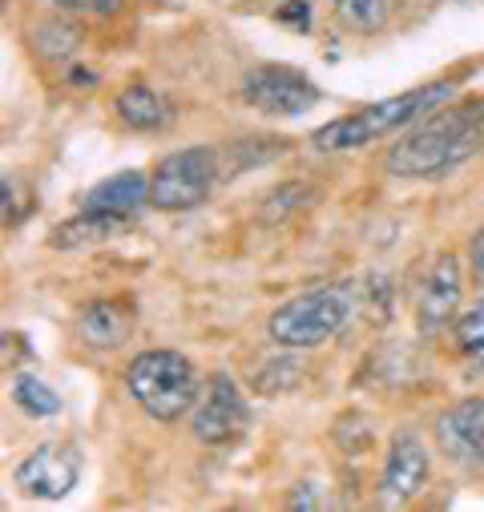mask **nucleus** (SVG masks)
I'll return each instance as SVG.
<instances>
[{
  "instance_id": "ddd939ff",
  "label": "nucleus",
  "mask_w": 484,
  "mask_h": 512,
  "mask_svg": "<svg viewBox=\"0 0 484 512\" xmlns=\"http://www.w3.org/2000/svg\"><path fill=\"white\" fill-rule=\"evenodd\" d=\"M77 331H81V339H85L89 347H97V351H113V347H121V343L130 339V331H134V311H130L126 303L97 299V303L85 307Z\"/></svg>"
},
{
  "instance_id": "dca6fc26",
  "label": "nucleus",
  "mask_w": 484,
  "mask_h": 512,
  "mask_svg": "<svg viewBox=\"0 0 484 512\" xmlns=\"http://www.w3.org/2000/svg\"><path fill=\"white\" fill-rule=\"evenodd\" d=\"M81 45V29L73 21H61V17H49V21H37L33 25V49L45 57V61H65L73 57Z\"/></svg>"
},
{
  "instance_id": "f257e3e1",
  "label": "nucleus",
  "mask_w": 484,
  "mask_h": 512,
  "mask_svg": "<svg viewBox=\"0 0 484 512\" xmlns=\"http://www.w3.org/2000/svg\"><path fill=\"white\" fill-rule=\"evenodd\" d=\"M484 150V101L432 109L388 150V170L396 178H436Z\"/></svg>"
},
{
  "instance_id": "423d86ee",
  "label": "nucleus",
  "mask_w": 484,
  "mask_h": 512,
  "mask_svg": "<svg viewBox=\"0 0 484 512\" xmlns=\"http://www.w3.org/2000/svg\"><path fill=\"white\" fill-rule=\"evenodd\" d=\"M242 97H247V105H255L259 113L295 117L319 101V89H315V81H307L291 65H259L242 77Z\"/></svg>"
},
{
  "instance_id": "39448f33",
  "label": "nucleus",
  "mask_w": 484,
  "mask_h": 512,
  "mask_svg": "<svg viewBox=\"0 0 484 512\" xmlns=\"http://www.w3.org/2000/svg\"><path fill=\"white\" fill-rule=\"evenodd\" d=\"M218 182V154L206 146L178 150L158 162L150 178V206L154 210H194L210 198Z\"/></svg>"
},
{
  "instance_id": "393cba45",
  "label": "nucleus",
  "mask_w": 484,
  "mask_h": 512,
  "mask_svg": "<svg viewBox=\"0 0 484 512\" xmlns=\"http://www.w3.org/2000/svg\"><path fill=\"white\" fill-rule=\"evenodd\" d=\"M468 271L476 283H484V226L472 234V246H468Z\"/></svg>"
},
{
  "instance_id": "4468645a",
  "label": "nucleus",
  "mask_w": 484,
  "mask_h": 512,
  "mask_svg": "<svg viewBox=\"0 0 484 512\" xmlns=\"http://www.w3.org/2000/svg\"><path fill=\"white\" fill-rule=\"evenodd\" d=\"M126 226H130V218H117V214H101V210H85V206H81L77 218L61 222V226L53 230V246H61V250L93 246V242L113 238L117 230H126Z\"/></svg>"
},
{
  "instance_id": "9d476101",
  "label": "nucleus",
  "mask_w": 484,
  "mask_h": 512,
  "mask_svg": "<svg viewBox=\"0 0 484 512\" xmlns=\"http://www.w3.org/2000/svg\"><path fill=\"white\" fill-rule=\"evenodd\" d=\"M424 480H428V448L416 440V432H400L380 472V504H408L424 488Z\"/></svg>"
},
{
  "instance_id": "7ed1b4c3",
  "label": "nucleus",
  "mask_w": 484,
  "mask_h": 512,
  "mask_svg": "<svg viewBox=\"0 0 484 512\" xmlns=\"http://www.w3.org/2000/svg\"><path fill=\"white\" fill-rule=\"evenodd\" d=\"M126 388L130 396L162 424L178 420L182 412H190L194 396H198V379H194V367L182 351H170V347H154V351H142L130 371H126Z\"/></svg>"
},
{
  "instance_id": "6ab92c4d",
  "label": "nucleus",
  "mask_w": 484,
  "mask_h": 512,
  "mask_svg": "<svg viewBox=\"0 0 484 512\" xmlns=\"http://www.w3.org/2000/svg\"><path fill=\"white\" fill-rule=\"evenodd\" d=\"M456 343L468 359L484 367V299H476L460 319H456Z\"/></svg>"
},
{
  "instance_id": "20e7f679",
  "label": "nucleus",
  "mask_w": 484,
  "mask_h": 512,
  "mask_svg": "<svg viewBox=\"0 0 484 512\" xmlns=\"http://www.w3.org/2000/svg\"><path fill=\"white\" fill-rule=\"evenodd\" d=\"M351 315V295L347 287H319L307 295H295L271 315V339L283 347H319L335 331L347 327Z\"/></svg>"
},
{
  "instance_id": "1a4fd4ad",
  "label": "nucleus",
  "mask_w": 484,
  "mask_h": 512,
  "mask_svg": "<svg viewBox=\"0 0 484 512\" xmlns=\"http://www.w3.org/2000/svg\"><path fill=\"white\" fill-rule=\"evenodd\" d=\"M436 444L464 468H484V400H460L436 420Z\"/></svg>"
},
{
  "instance_id": "4be33fe9",
  "label": "nucleus",
  "mask_w": 484,
  "mask_h": 512,
  "mask_svg": "<svg viewBox=\"0 0 484 512\" xmlns=\"http://www.w3.org/2000/svg\"><path fill=\"white\" fill-rule=\"evenodd\" d=\"M29 210H33V202H29V190L9 174L5 178V226L13 230L17 222H25L29 218Z\"/></svg>"
},
{
  "instance_id": "f3484780",
  "label": "nucleus",
  "mask_w": 484,
  "mask_h": 512,
  "mask_svg": "<svg viewBox=\"0 0 484 512\" xmlns=\"http://www.w3.org/2000/svg\"><path fill=\"white\" fill-rule=\"evenodd\" d=\"M13 400H17V408L25 416H37V420L61 412V396L37 375H13Z\"/></svg>"
},
{
  "instance_id": "f03ea898",
  "label": "nucleus",
  "mask_w": 484,
  "mask_h": 512,
  "mask_svg": "<svg viewBox=\"0 0 484 512\" xmlns=\"http://www.w3.org/2000/svg\"><path fill=\"white\" fill-rule=\"evenodd\" d=\"M452 93H456L452 81H432V85H416L400 97H384L368 109L347 113V117L323 125V130L315 134V150H355V146H368L384 134H400V130H408V125H416L424 113L440 109Z\"/></svg>"
},
{
  "instance_id": "0eeeda50",
  "label": "nucleus",
  "mask_w": 484,
  "mask_h": 512,
  "mask_svg": "<svg viewBox=\"0 0 484 512\" xmlns=\"http://www.w3.org/2000/svg\"><path fill=\"white\" fill-rule=\"evenodd\" d=\"M247 404H242V392L234 388L230 375H210L206 392H202V404L194 412V436L210 448H222V444H234L242 432H247Z\"/></svg>"
},
{
  "instance_id": "6e6552de",
  "label": "nucleus",
  "mask_w": 484,
  "mask_h": 512,
  "mask_svg": "<svg viewBox=\"0 0 484 512\" xmlns=\"http://www.w3.org/2000/svg\"><path fill=\"white\" fill-rule=\"evenodd\" d=\"M81 452L69 444H41L17 464V488L33 500H61L77 488Z\"/></svg>"
},
{
  "instance_id": "bb28decb",
  "label": "nucleus",
  "mask_w": 484,
  "mask_h": 512,
  "mask_svg": "<svg viewBox=\"0 0 484 512\" xmlns=\"http://www.w3.org/2000/svg\"><path fill=\"white\" fill-rule=\"evenodd\" d=\"M73 85H93V73H73Z\"/></svg>"
},
{
  "instance_id": "9b49d317",
  "label": "nucleus",
  "mask_w": 484,
  "mask_h": 512,
  "mask_svg": "<svg viewBox=\"0 0 484 512\" xmlns=\"http://www.w3.org/2000/svg\"><path fill=\"white\" fill-rule=\"evenodd\" d=\"M456 311H460V263L456 254H440L416 295V327L424 335H436L440 327L452 323Z\"/></svg>"
},
{
  "instance_id": "412c9836",
  "label": "nucleus",
  "mask_w": 484,
  "mask_h": 512,
  "mask_svg": "<svg viewBox=\"0 0 484 512\" xmlns=\"http://www.w3.org/2000/svg\"><path fill=\"white\" fill-rule=\"evenodd\" d=\"M283 150H287L283 142H275V146H271V142H259V146H255V142H247V146H230L226 154L234 158V166H230L226 174H238V170H259L271 154H283Z\"/></svg>"
},
{
  "instance_id": "f8f14e48",
  "label": "nucleus",
  "mask_w": 484,
  "mask_h": 512,
  "mask_svg": "<svg viewBox=\"0 0 484 512\" xmlns=\"http://www.w3.org/2000/svg\"><path fill=\"white\" fill-rule=\"evenodd\" d=\"M146 202H150V182L138 170H121L85 194V210H101V214H117V218H134L138 206H146Z\"/></svg>"
},
{
  "instance_id": "5701e85b",
  "label": "nucleus",
  "mask_w": 484,
  "mask_h": 512,
  "mask_svg": "<svg viewBox=\"0 0 484 512\" xmlns=\"http://www.w3.org/2000/svg\"><path fill=\"white\" fill-rule=\"evenodd\" d=\"M57 9H69V13H117L121 0H49Z\"/></svg>"
},
{
  "instance_id": "cd10ccee",
  "label": "nucleus",
  "mask_w": 484,
  "mask_h": 512,
  "mask_svg": "<svg viewBox=\"0 0 484 512\" xmlns=\"http://www.w3.org/2000/svg\"><path fill=\"white\" fill-rule=\"evenodd\" d=\"M460 5H476V0H460Z\"/></svg>"
},
{
  "instance_id": "aec40b11",
  "label": "nucleus",
  "mask_w": 484,
  "mask_h": 512,
  "mask_svg": "<svg viewBox=\"0 0 484 512\" xmlns=\"http://www.w3.org/2000/svg\"><path fill=\"white\" fill-rule=\"evenodd\" d=\"M311 190L303 186V182H283V186H275L271 194H267V206H263V222H283L295 206H303V198H307Z\"/></svg>"
},
{
  "instance_id": "a211bd4d",
  "label": "nucleus",
  "mask_w": 484,
  "mask_h": 512,
  "mask_svg": "<svg viewBox=\"0 0 484 512\" xmlns=\"http://www.w3.org/2000/svg\"><path fill=\"white\" fill-rule=\"evenodd\" d=\"M331 9L355 33H380L388 25V0H331Z\"/></svg>"
},
{
  "instance_id": "2eb2a0df",
  "label": "nucleus",
  "mask_w": 484,
  "mask_h": 512,
  "mask_svg": "<svg viewBox=\"0 0 484 512\" xmlns=\"http://www.w3.org/2000/svg\"><path fill=\"white\" fill-rule=\"evenodd\" d=\"M117 117L130 125V130H162V125L170 121V105L150 89V85H130L121 89L117 97Z\"/></svg>"
},
{
  "instance_id": "b1692460",
  "label": "nucleus",
  "mask_w": 484,
  "mask_h": 512,
  "mask_svg": "<svg viewBox=\"0 0 484 512\" xmlns=\"http://www.w3.org/2000/svg\"><path fill=\"white\" fill-rule=\"evenodd\" d=\"M279 21L283 25H295V29H307L311 25V5H307V0H291V5L279 9Z\"/></svg>"
},
{
  "instance_id": "a878e982",
  "label": "nucleus",
  "mask_w": 484,
  "mask_h": 512,
  "mask_svg": "<svg viewBox=\"0 0 484 512\" xmlns=\"http://www.w3.org/2000/svg\"><path fill=\"white\" fill-rule=\"evenodd\" d=\"M291 504H295V508H303V504H315V492H295V496H291Z\"/></svg>"
}]
</instances>
